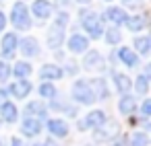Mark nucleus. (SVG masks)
Segmentation results:
<instances>
[{"label": "nucleus", "mask_w": 151, "mask_h": 146, "mask_svg": "<svg viewBox=\"0 0 151 146\" xmlns=\"http://www.w3.org/2000/svg\"><path fill=\"white\" fill-rule=\"evenodd\" d=\"M11 23H13V27L19 29V31H27V29L31 27V21H29V13H27V4H25V2H15V4H13Z\"/></svg>", "instance_id": "f257e3e1"}, {"label": "nucleus", "mask_w": 151, "mask_h": 146, "mask_svg": "<svg viewBox=\"0 0 151 146\" xmlns=\"http://www.w3.org/2000/svg\"><path fill=\"white\" fill-rule=\"evenodd\" d=\"M19 50H21V54L27 56V58L37 56V54H40L37 39H35V37H25V39H21V41H19Z\"/></svg>", "instance_id": "1a4fd4ad"}, {"label": "nucleus", "mask_w": 151, "mask_h": 146, "mask_svg": "<svg viewBox=\"0 0 151 146\" xmlns=\"http://www.w3.org/2000/svg\"><path fill=\"white\" fill-rule=\"evenodd\" d=\"M29 115H44L46 113V107H44V103H40V101H33V103H29L27 105V109H25Z\"/></svg>", "instance_id": "a878e982"}, {"label": "nucleus", "mask_w": 151, "mask_h": 146, "mask_svg": "<svg viewBox=\"0 0 151 146\" xmlns=\"http://www.w3.org/2000/svg\"><path fill=\"white\" fill-rule=\"evenodd\" d=\"M0 117H2L4 121H9V123H13L19 117V109L13 103H4V105H0Z\"/></svg>", "instance_id": "2eb2a0df"}, {"label": "nucleus", "mask_w": 151, "mask_h": 146, "mask_svg": "<svg viewBox=\"0 0 151 146\" xmlns=\"http://www.w3.org/2000/svg\"><path fill=\"white\" fill-rule=\"evenodd\" d=\"M126 27L130 29V31H141V29H145V23H147V17L145 15H134V17H126Z\"/></svg>", "instance_id": "a211bd4d"}, {"label": "nucleus", "mask_w": 151, "mask_h": 146, "mask_svg": "<svg viewBox=\"0 0 151 146\" xmlns=\"http://www.w3.org/2000/svg\"><path fill=\"white\" fill-rule=\"evenodd\" d=\"M13 146H21V142H19L17 138H13Z\"/></svg>", "instance_id": "72a5a7b5"}, {"label": "nucleus", "mask_w": 151, "mask_h": 146, "mask_svg": "<svg viewBox=\"0 0 151 146\" xmlns=\"http://www.w3.org/2000/svg\"><path fill=\"white\" fill-rule=\"evenodd\" d=\"M21 132H23L25 136H37V134L42 132V123H40V119H35V117H27V119L23 121V125H21Z\"/></svg>", "instance_id": "ddd939ff"}, {"label": "nucleus", "mask_w": 151, "mask_h": 146, "mask_svg": "<svg viewBox=\"0 0 151 146\" xmlns=\"http://www.w3.org/2000/svg\"><path fill=\"white\" fill-rule=\"evenodd\" d=\"M66 47H68L73 54H83V52L89 47V39H87L85 35H81V33H75V35H70Z\"/></svg>", "instance_id": "0eeeda50"}, {"label": "nucleus", "mask_w": 151, "mask_h": 146, "mask_svg": "<svg viewBox=\"0 0 151 146\" xmlns=\"http://www.w3.org/2000/svg\"><path fill=\"white\" fill-rule=\"evenodd\" d=\"M4 103H6V91L0 89V105H4Z\"/></svg>", "instance_id": "473e14b6"}, {"label": "nucleus", "mask_w": 151, "mask_h": 146, "mask_svg": "<svg viewBox=\"0 0 151 146\" xmlns=\"http://www.w3.org/2000/svg\"><path fill=\"white\" fill-rule=\"evenodd\" d=\"M141 113H143V115H151V101H149V99L143 101V105H141Z\"/></svg>", "instance_id": "7c9ffc66"}, {"label": "nucleus", "mask_w": 151, "mask_h": 146, "mask_svg": "<svg viewBox=\"0 0 151 146\" xmlns=\"http://www.w3.org/2000/svg\"><path fill=\"white\" fill-rule=\"evenodd\" d=\"M62 41H64V27H60V25L50 27V31H48V45H50V50L60 47Z\"/></svg>", "instance_id": "6e6552de"}, {"label": "nucleus", "mask_w": 151, "mask_h": 146, "mask_svg": "<svg viewBox=\"0 0 151 146\" xmlns=\"http://www.w3.org/2000/svg\"><path fill=\"white\" fill-rule=\"evenodd\" d=\"M83 66H85V70H89V72H99V70L104 68V58H101V54L95 52V50L87 52V54H85V60H83Z\"/></svg>", "instance_id": "39448f33"}, {"label": "nucleus", "mask_w": 151, "mask_h": 146, "mask_svg": "<svg viewBox=\"0 0 151 146\" xmlns=\"http://www.w3.org/2000/svg\"><path fill=\"white\" fill-rule=\"evenodd\" d=\"M118 56H120V60H122L126 66H137V64H139V56H137L130 47H120Z\"/></svg>", "instance_id": "6ab92c4d"}, {"label": "nucleus", "mask_w": 151, "mask_h": 146, "mask_svg": "<svg viewBox=\"0 0 151 146\" xmlns=\"http://www.w3.org/2000/svg\"><path fill=\"white\" fill-rule=\"evenodd\" d=\"M4 25H6V17H4V13L0 11V31L4 29Z\"/></svg>", "instance_id": "2f4dec72"}, {"label": "nucleus", "mask_w": 151, "mask_h": 146, "mask_svg": "<svg viewBox=\"0 0 151 146\" xmlns=\"http://www.w3.org/2000/svg\"><path fill=\"white\" fill-rule=\"evenodd\" d=\"M19 47V37L17 33H4L2 35V41H0V52H2L4 58H13L15 56V50Z\"/></svg>", "instance_id": "20e7f679"}, {"label": "nucleus", "mask_w": 151, "mask_h": 146, "mask_svg": "<svg viewBox=\"0 0 151 146\" xmlns=\"http://www.w3.org/2000/svg\"><path fill=\"white\" fill-rule=\"evenodd\" d=\"M11 76V66L6 62H0V80H6Z\"/></svg>", "instance_id": "c756f323"}, {"label": "nucleus", "mask_w": 151, "mask_h": 146, "mask_svg": "<svg viewBox=\"0 0 151 146\" xmlns=\"http://www.w3.org/2000/svg\"><path fill=\"white\" fill-rule=\"evenodd\" d=\"M116 132H118V123H116L114 119H110L108 125H104V130H99V132L95 134V138H97V140H108V138L114 136Z\"/></svg>", "instance_id": "412c9836"}, {"label": "nucleus", "mask_w": 151, "mask_h": 146, "mask_svg": "<svg viewBox=\"0 0 151 146\" xmlns=\"http://www.w3.org/2000/svg\"><path fill=\"white\" fill-rule=\"evenodd\" d=\"M104 121H106L104 111H101V109H95V111H89L87 117H85L79 125H81V130H87V128H101Z\"/></svg>", "instance_id": "423d86ee"}, {"label": "nucleus", "mask_w": 151, "mask_h": 146, "mask_svg": "<svg viewBox=\"0 0 151 146\" xmlns=\"http://www.w3.org/2000/svg\"><path fill=\"white\" fill-rule=\"evenodd\" d=\"M33 146H42V144H33Z\"/></svg>", "instance_id": "f704fd0d"}, {"label": "nucleus", "mask_w": 151, "mask_h": 146, "mask_svg": "<svg viewBox=\"0 0 151 146\" xmlns=\"http://www.w3.org/2000/svg\"><path fill=\"white\" fill-rule=\"evenodd\" d=\"M31 64L29 62H17L15 64V74H17V78L19 80H27V76L31 74Z\"/></svg>", "instance_id": "4be33fe9"}, {"label": "nucleus", "mask_w": 151, "mask_h": 146, "mask_svg": "<svg viewBox=\"0 0 151 146\" xmlns=\"http://www.w3.org/2000/svg\"><path fill=\"white\" fill-rule=\"evenodd\" d=\"M48 130H50L52 136H58V138L68 136V123L64 119H50L48 121Z\"/></svg>", "instance_id": "f8f14e48"}, {"label": "nucleus", "mask_w": 151, "mask_h": 146, "mask_svg": "<svg viewBox=\"0 0 151 146\" xmlns=\"http://www.w3.org/2000/svg\"><path fill=\"white\" fill-rule=\"evenodd\" d=\"M83 27H85V31L89 33L91 39L101 37L104 27H101V19H99V15H95V13H87V15H83Z\"/></svg>", "instance_id": "7ed1b4c3"}, {"label": "nucleus", "mask_w": 151, "mask_h": 146, "mask_svg": "<svg viewBox=\"0 0 151 146\" xmlns=\"http://www.w3.org/2000/svg\"><path fill=\"white\" fill-rule=\"evenodd\" d=\"M114 84L120 93H128L130 86H132V80L126 76V74H114Z\"/></svg>", "instance_id": "aec40b11"}, {"label": "nucleus", "mask_w": 151, "mask_h": 146, "mask_svg": "<svg viewBox=\"0 0 151 146\" xmlns=\"http://www.w3.org/2000/svg\"><path fill=\"white\" fill-rule=\"evenodd\" d=\"M134 91H137L139 95H147V91H149V78H147V76L134 78Z\"/></svg>", "instance_id": "5701e85b"}, {"label": "nucleus", "mask_w": 151, "mask_h": 146, "mask_svg": "<svg viewBox=\"0 0 151 146\" xmlns=\"http://www.w3.org/2000/svg\"><path fill=\"white\" fill-rule=\"evenodd\" d=\"M40 78H44V80H58V78H62V68L56 66V64H44L42 70H40Z\"/></svg>", "instance_id": "9b49d317"}, {"label": "nucleus", "mask_w": 151, "mask_h": 146, "mask_svg": "<svg viewBox=\"0 0 151 146\" xmlns=\"http://www.w3.org/2000/svg\"><path fill=\"white\" fill-rule=\"evenodd\" d=\"M149 43H151L149 37H137L132 45H134L137 52H141V54H149Z\"/></svg>", "instance_id": "393cba45"}, {"label": "nucleus", "mask_w": 151, "mask_h": 146, "mask_svg": "<svg viewBox=\"0 0 151 146\" xmlns=\"http://www.w3.org/2000/svg\"><path fill=\"white\" fill-rule=\"evenodd\" d=\"M29 91H31V82L29 80H17V82H13L9 86V93L13 97H17V99H25L29 95Z\"/></svg>", "instance_id": "9d476101"}, {"label": "nucleus", "mask_w": 151, "mask_h": 146, "mask_svg": "<svg viewBox=\"0 0 151 146\" xmlns=\"http://www.w3.org/2000/svg\"><path fill=\"white\" fill-rule=\"evenodd\" d=\"M149 144V136L145 132H134L130 138V146H147Z\"/></svg>", "instance_id": "b1692460"}, {"label": "nucleus", "mask_w": 151, "mask_h": 146, "mask_svg": "<svg viewBox=\"0 0 151 146\" xmlns=\"http://www.w3.org/2000/svg\"><path fill=\"white\" fill-rule=\"evenodd\" d=\"M120 39H122V35H120L118 29H108V33H106V41H108L110 45H116Z\"/></svg>", "instance_id": "cd10ccee"}, {"label": "nucleus", "mask_w": 151, "mask_h": 146, "mask_svg": "<svg viewBox=\"0 0 151 146\" xmlns=\"http://www.w3.org/2000/svg\"><path fill=\"white\" fill-rule=\"evenodd\" d=\"M73 99L83 103V105H91L95 101V93L91 91V86L85 82V80H77L73 84Z\"/></svg>", "instance_id": "f03ea898"}, {"label": "nucleus", "mask_w": 151, "mask_h": 146, "mask_svg": "<svg viewBox=\"0 0 151 146\" xmlns=\"http://www.w3.org/2000/svg\"><path fill=\"white\" fill-rule=\"evenodd\" d=\"M40 95H42V97H54V95H56L54 84H52V82H44V84L40 86Z\"/></svg>", "instance_id": "c85d7f7f"}, {"label": "nucleus", "mask_w": 151, "mask_h": 146, "mask_svg": "<svg viewBox=\"0 0 151 146\" xmlns=\"http://www.w3.org/2000/svg\"><path fill=\"white\" fill-rule=\"evenodd\" d=\"M91 86H95V89H97L99 97H108V95H110V91H108V86H106V80H104V78H95V80L91 82Z\"/></svg>", "instance_id": "bb28decb"}, {"label": "nucleus", "mask_w": 151, "mask_h": 146, "mask_svg": "<svg viewBox=\"0 0 151 146\" xmlns=\"http://www.w3.org/2000/svg\"><path fill=\"white\" fill-rule=\"evenodd\" d=\"M134 109H137V101H134V97H130V95H124V97L118 101V111H120V113H124V115H130Z\"/></svg>", "instance_id": "dca6fc26"}, {"label": "nucleus", "mask_w": 151, "mask_h": 146, "mask_svg": "<svg viewBox=\"0 0 151 146\" xmlns=\"http://www.w3.org/2000/svg\"><path fill=\"white\" fill-rule=\"evenodd\" d=\"M106 17H108L114 25H120V23L126 21V13H124V9H120V6H110V9L106 11Z\"/></svg>", "instance_id": "f3484780"}, {"label": "nucleus", "mask_w": 151, "mask_h": 146, "mask_svg": "<svg viewBox=\"0 0 151 146\" xmlns=\"http://www.w3.org/2000/svg\"><path fill=\"white\" fill-rule=\"evenodd\" d=\"M31 11H33V15H35V19H40V21H44V19H48L50 15H52V6H50V2H33L31 4Z\"/></svg>", "instance_id": "4468645a"}]
</instances>
